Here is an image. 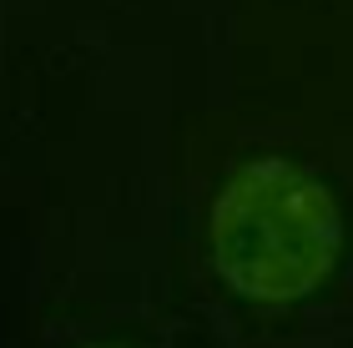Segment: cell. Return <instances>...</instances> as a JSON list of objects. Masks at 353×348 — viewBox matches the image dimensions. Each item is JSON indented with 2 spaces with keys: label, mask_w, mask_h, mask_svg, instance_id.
Masks as SVG:
<instances>
[{
  "label": "cell",
  "mask_w": 353,
  "mask_h": 348,
  "mask_svg": "<svg viewBox=\"0 0 353 348\" xmlns=\"http://www.w3.org/2000/svg\"><path fill=\"white\" fill-rule=\"evenodd\" d=\"M343 252L339 202L283 156L243 162L207 207V258L222 288L278 308L318 293Z\"/></svg>",
  "instance_id": "1"
},
{
  "label": "cell",
  "mask_w": 353,
  "mask_h": 348,
  "mask_svg": "<svg viewBox=\"0 0 353 348\" xmlns=\"http://www.w3.org/2000/svg\"><path fill=\"white\" fill-rule=\"evenodd\" d=\"M91 348H117V343H91Z\"/></svg>",
  "instance_id": "2"
}]
</instances>
